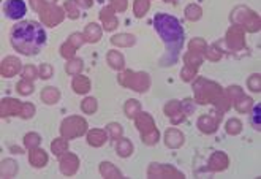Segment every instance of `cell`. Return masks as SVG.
<instances>
[{"label":"cell","mask_w":261,"mask_h":179,"mask_svg":"<svg viewBox=\"0 0 261 179\" xmlns=\"http://www.w3.org/2000/svg\"><path fill=\"white\" fill-rule=\"evenodd\" d=\"M259 111H261V108H259V105H256L253 108V114H252V122L256 129H259Z\"/></svg>","instance_id":"4"},{"label":"cell","mask_w":261,"mask_h":179,"mask_svg":"<svg viewBox=\"0 0 261 179\" xmlns=\"http://www.w3.org/2000/svg\"><path fill=\"white\" fill-rule=\"evenodd\" d=\"M46 43V32L43 25L35 21H24L13 27L11 44L21 54L32 56L37 54Z\"/></svg>","instance_id":"2"},{"label":"cell","mask_w":261,"mask_h":179,"mask_svg":"<svg viewBox=\"0 0 261 179\" xmlns=\"http://www.w3.org/2000/svg\"><path fill=\"white\" fill-rule=\"evenodd\" d=\"M27 5L24 0H5L4 14L11 21H19L25 16Z\"/></svg>","instance_id":"3"},{"label":"cell","mask_w":261,"mask_h":179,"mask_svg":"<svg viewBox=\"0 0 261 179\" xmlns=\"http://www.w3.org/2000/svg\"><path fill=\"white\" fill-rule=\"evenodd\" d=\"M153 27H155L157 34L162 37L166 46V53L162 59V64L174 65L184 46V29L180 22L174 16H170V14L159 13L153 16Z\"/></svg>","instance_id":"1"}]
</instances>
